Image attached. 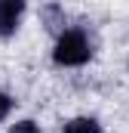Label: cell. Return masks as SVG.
<instances>
[{
  "mask_svg": "<svg viewBox=\"0 0 129 133\" xmlns=\"http://www.w3.org/2000/svg\"><path fill=\"white\" fill-rule=\"evenodd\" d=\"M89 59V43L80 31H62L55 43V62L59 65H83Z\"/></svg>",
  "mask_w": 129,
  "mask_h": 133,
  "instance_id": "cell-1",
  "label": "cell"
},
{
  "mask_svg": "<svg viewBox=\"0 0 129 133\" xmlns=\"http://www.w3.org/2000/svg\"><path fill=\"white\" fill-rule=\"evenodd\" d=\"M22 9H25L22 0H0V34L3 37L15 31V22H19Z\"/></svg>",
  "mask_w": 129,
  "mask_h": 133,
  "instance_id": "cell-2",
  "label": "cell"
},
{
  "mask_svg": "<svg viewBox=\"0 0 129 133\" xmlns=\"http://www.w3.org/2000/svg\"><path fill=\"white\" fill-rule=\"evenodd\" d=\"M64 133H98V124L92 118H74L71 124H64Z\"/></svg>",
  "mask_w": 129,
  "mask_h": 133,
  "instance_id": "cell-3",
  "label": "cell"
},
{
  "mask_svg": "<svg viewBox=\"0 0 129 133\" xmlns=\"http://www.w3.org/2000/svg\"><path fill=\"white\" fill-rule=\"evenodd\" d=\"M43 16H46V22H49V25H46L49 31H59V28L64 25V22H62V12H59V6H46V9H43Z\"/></svg>",
  "mask_w": 129,
  "mask_h": 133,
  "instance_id": "cell-4",
  "label": "cell"
},
{
  "mask_svg": "<svg viewBox=\"0 0 129 133\" xmlns=\"http://www.w3.org/2000/svg\"><path fill=\"white\" fill-rule=\"evenodd\" d=\"M12 133H40V130H37V124H31V121H22V124L12 127Z\"/></svg>",
  "mask_w": 129,
  "mask_h": 133,
  "instance_id": "cell-5",
  "label": "cell"
},
{
  "mask_svg": "<svg viewBox=\"0 0 129 133\" xmlns=\"http://www.w3.org/2000/svg\"><path fill=\"white\" fill-rule=\"evenodd\" d=\"M9 108H12V99H9L6 93H0V121H3L6 115H9Z\"/></svg>",
  "mask_w": 129,
  "mask_h": 133,
  "instance_id": "cell-6",
  "label": "cell"
}]
</instances>
